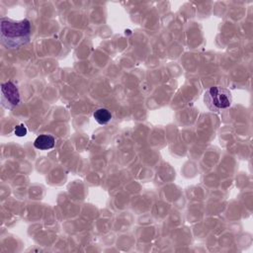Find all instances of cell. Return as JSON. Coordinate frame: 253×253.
Here are the masks:
<instances>
[{
	"instance_id": "cell-1",
	"label": "cell",
	"mask_w": 253,
	"mask_h": 253,
	"mask_svg": "<svg viewBox=\"0 0 253 253\" xmlns=\"http://www.w3.org/2000/svg\"><path fill=\"white\" fill-rule=\"evenodd\" d=\"M31 38V23L24 19L15 21L9 18L0 20V40L8 48H19L25 45Z\"/></svg>"
},
{
	"instance_id": "cell-2",
	"label": "cell",
	"mask_w": 253,
	"mask_h": 253,
	"mask_svg": "<svg viewBox=\"0 0 253 253\" xmlns=\"http://www.w3.org/2000/svg\"><path fill=\"white\" fill-rule=\"evenodd\" d=\"M204 102L211 111L218 112L230 107L232 97L227 89L221 86H212L206 91Z\"/></svg>"
},
{
	"instance_id": "cell-3",
	"label": "cell",
	"mask_w": 253,
	"mask_h": 253,
	"mask_svg": "<svg viewBox=\"0 0 253 253\" xmlns=\"http://www.w3.org/2000/svg\"><path fill=\"white\" fill-rule=\"evenodd\" d=\"M20 100L21 99L18 87L12 81L1 84V101L5 108L12 109L18 106Z\"/></svg>"
},
{
	"instance_id": "cell-4",
	"label": "cell",
	"mask_w": 253,
	"mask_h": 253,
	"mask_svg": "<svg viewBox=\"0 0 253 253\" xmlns=\"http://www.w3.org/2000/svg\"><path fill=\"white\" fill-rule=\"evenodd\" d=\"M54 144L55 138L50 134H41L34 141V146L40 150L51 149Z\"/></svg>"
},
{
	"instance_id": "cell-5",
	"label": "cell",
	"mask_w": 253,
	"mask_h": 253,
	"mask_svg": "<svg viewBox=\"0 0 253 253\" xmlns=\"http://www.w3.org/2000/svg\"><path fill=\"white\" fill-rule=\"evenodd\" d=\"M93 117L95 119V121L100 124V125H106L108 124L111 119H112V114L111 112L106 109V108H99L97 109L94 114H93Z\"/></svg>"
},
{
	"instance_id": "cell-6",
	"label": "cell",
	"mask_w": 253,
	"mask_h": 253,
	"mask_svg": "<svg viewBox=\"0 0 253 253\" xmlns=\"http://www.w3.org/2000/svg\"><path fill=\"white\" fill-rule=\"evenodd\" d=\"M14 132L17 136H25L27 134L28 130H27V127L25 126V125L21 124L19 126H16V127L14 129Z\"/></svg>"
}]
</instances>
